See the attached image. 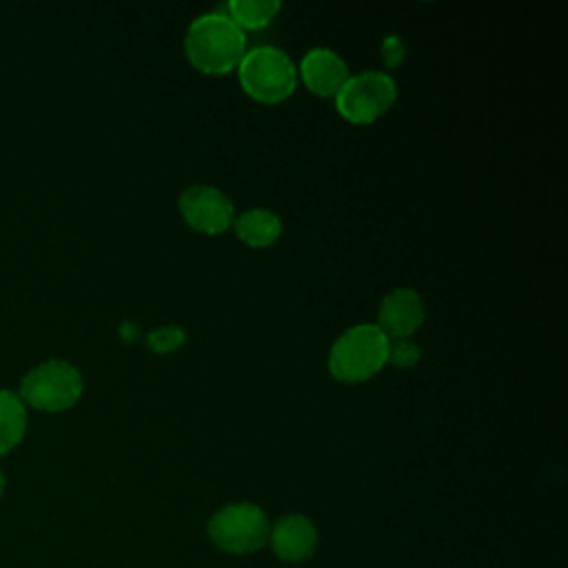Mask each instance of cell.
<instances>
[{"mask_svg":"<svg viewBox=\"0 0 568 568\" xmlns=\"http://www.w3.org/2000/svg\"><path fill=\"white\" fill-rule=\"evenodd\" d=\"M178 209L186 226L202 235H222L235 220L231 197L211 184H193L184 189L178 197Z\"/></svg>","mask_w":568,"mask_h":568,"instance_id":"obj_7","label":"cell"},{"mask_svg":"<svg viewBox=\"0 0 568 568\" xmlns=\"http://www.w3.org/2000/svg\"><path fill=\"white\" fill-rule=\"evenodd\" d=\"M426 317L424 300L415 288L397 286L390 293H386L377 308V328L388 339L410 337Z\"/></svg>","mask_w":568,"mask_h":568,"instance_id":"obj_8","label":"cell"},{"mask_svg":"<svg viewBox=\"0 0 568 568\" xmlns=\"http://www.w3.org/2000/svg\"><path fill=\"white\" fill-rule=\"evenodd\" d=\"M280 9L282 2L277 0H231L226 4V16L242 31H260L273 22Z\"/></svg>","mask_w":568,"mask_h":568,"instance_id":"obj_13","label":"cell"},{"mask_svg":"<svg viewBox=\"0 0 568 568\" xmlns=\"http://www.w3.org/2000/svg\"><path fill=\"white\" fill-rule=\"evenodd\" d=\"M275 555L284 561H302L315 552L317 530L306 515H286L268 532Z\"/></svg>","mask_w":568,"mask_h":568,"instance_id":"obj_10","label":"cell"},{"mask_svg":"<svg viewBox=\"0 0 568 568\" xmlns=\"http://www.w3.org/2000/svg\"><path fill=\"white\" fill-rule=\"evenodd\" d=\"M27 430V408L22 399L0 388V455L13 450Z\"/></svg>","mask_w":568,"mask_h":568,"instance_id":"obj_12","label":"cell"},{"mask_svg":"<svg viewBox=\"0 0 568 568\" xmlns=\"http://www.w3.org/2000/svg\"><path fill=\"white\" fill-rule=\"evenodd\" d=\"M240 242L251 248H268L282 235V217L264 206H253L235 215L233 226Z\"/></svg>","mask_w":568,"mask_h":568,"instance_id":"obj_11","label":"cell"},{"mask_svg":"<svg viewBox=\"0 0 568 568\" xmlns=\"http://www.w3.org/2000/svg\"><path fill=\"white\" fill-rule=\"evenodd\" d=\"M184 53L191 67L204 75H226L246 53L244 31L222 11L197 16L184 33Z\"/></svg>","mask_w":568,"mask_h":568,"instance_id":"obj_1","label":"cell"},{"mask_svg":"<svg viewBox=\"0 0 568 568\" xmlns=\"http://www.w3.org/2000/svg\"><path fill=\"white\" fill-rule=\"evenodd\" d=\"M335 111L351 124L366 126L386 115L397 102V84L386 71L351 75L337 91Z\"/></svg>","mask_w":568,"mask_h":568,"instance_id":"obj_4","label":"cell"},{"mask_svg":"<svg viewBox=\"0 0 568 568\" xmlns=\"http://www.w3.org/2000/svg\"><path fill=\"white\" fill-rule=\"evenodd\" d=\"M422 351L410 337H399V339H388V362L397 368H410L419 362Z\"/></svg>","mask_w":568,"mask_h":568,"instance_id":"obj_15","label":"cell"},{"mask_svg":"<svg viewBox=\"0 0 568 568\" xmlns=\"http://www.w3.org/2000/svg\"><path fill=\"white\" fill-rule=\"evenodd\" d=\"M82 388V375L73 364L51 359L27 373L20 384V399L33 408L58 413L71 408L80 399Z\"/></svg>","mask_w":568,"mask_h":568,"instance_id":"obj_5","label":"cell"},{"mask_svg":"<svg viewBox=\"0 0 568 568\" xmlns=\"http://www.w3.org/2000/svg\"><path fill=\"white\" fill-rule=\"evenodd\" d=\"M348 78L344 58L328 47L308 49L297 64V80L317 98H335Z\"/></svg>","mask_w":568,"mask_h":568,"instance_id":"obj_9","label":"cell"},{"mask_svg":"<svg viewBox=\"0 0 568 568\" xmlns=\"http://www.w3.org/2000/svg\"><path fill=\"white\" fill-rule=\"evenodd\" d=\"M2 490H4V477H2V470H0V497H2Z\"/></svg>","mask_w":568,"mask_h":568,"instance_id":"obj_17","label":"cell"},{"mask_svg":"<svg viewBox=\"0 0 568 568\" xmlns=\"http://www.w3.org/2000/svg\"><path fill=\"white\" fill-rule=\"evenodd\" d=\"M388 362V337L377 324L362 322L346 328L328 351V373L342 384L373 379Z\"/></svg>","mask_w":568,"mask_h":568,"instance_id":"obj_2","label":"cell"},{"mask_svg":"<svg viewBox=\"0 0 568 568\" xmlns=\"http://www.w3.org/2000/svg\"><path fill=\"white\" fill-rule=\"evenodd\" d=\"M242 91L262 104H280L297 89V67L286 51L273 44L246 49L237 64Z\"/></svg>","mask_w":568,"mask_h":568,"instance_id":"obj_3","label":"cell"},{"mask_svg":"<svg viewBox=\"0 0 568 568\" xmlns=\"http://www.w3.org/2000/svg\"><path fill=\"white\" fill-rule=\"evenodd\" d=\"M271 524L266 513L248 501L229 504L209 519L211 541L226 552H253L268 539Z\"/></svg>","mask_w":568,"mask_h":568,"instance_id":"obj_6","label":"cell"},{"mask_svg":"<svg viewBox=\"0 0 568 568\" xmlns=\"http://www.w3.org/2000/svg\"><path fill=\"white\" fill-rule=\"evenodd\" d=\"M184 342H186V333L180 326H160V328H153L151 333H146V346L158 355L173 353Z\"/></svg>","mask_w":568,"mask_h":568,"instance_id":"obj_14","label":"cell"},{"mask_svg":"<svg viewBox=\"0 0 568 568\" xmlns=\"http://www.w3.org/2000/svg\"><path fill=\"white\" fill-rule=\"evenodd\" d=\"M382 58L386 67H397L404 60V42L397 36H386L382 42Z\"/></svg>","mask_w":568,"mask_h":568,"instance_id":"obj_16","label":"cell"}]
</instances>
